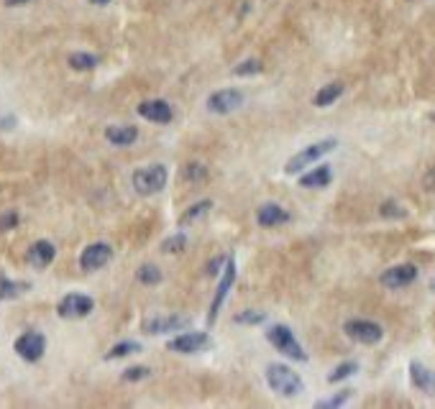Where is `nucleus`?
Listing matches in <instances>:
<instances>
[{
	"label": "nucleus",
	"instance_id": "11",
	"mask_svg": "<svg viewBox=\"0 0 435 409\" xmlns=\"http://www.w3.org/2000/svg\"><path fill=\"white\" fill-rule=\"evenodd\" d=\"M193 320L182 318V315H154V318H146L141 322V330L149 335H161V333H175V330H184L190 327Z\"/></svg>",
	"mask_w": 435,
	"mask_h": 409
},
{
	"label": "nucleus",
	"instance_id": "1",
	"mask_svg": "<svg viewBox=\"0 0 435 409\" xmlns=\"http://www.w3.org/2000/svg\"><path fill=\"white\" fill-rule=\"evenodd\" d=\"M267 384L272 392L279 394V397H287V399L300 397V394L305 392V381L300 379V374L292 371L290 366H285V363H269Z\"/></svg>",
	"mask_w": 435,
	"mask_h": 409
},
{
	"label": "nucleus",
	"instance_id": "9",
	"mask_svg": "<svg viewBox=\"0 0 435 409\" xmlns=\"http://www.w3.org/2000/svg\"><path fill=\"white\" fill-rule=\"evenodd\" d=\"M13 348H16V353L24 361L36 363V361L44 356V351H46V338H44L39 330H26L24 335L16 338V345H13Z\"/></svg>",
	"mask_w": 435,
	"mask_h": 409
},
{
	"label": "nucleus",
	"instance_id": "10",
	"mask_svg": "<svg viewBox=\"0 0 435 409\" xmlns=\"http://www.w3.org/2000/svg\"><path fill=\"white\" fill-rule=\"evenodd\" d=\"M243 105V92L236 87H226V90H215L208 98V110L215 116H228Z\"/></svg>",
	"mask_w": 435,
	"mask_h": 409
},
{
	"label": "nucleus",
	"instance_id": "2",
	"mask_svg": "<svg viewBox=\"0 0 435 409\" xmlns=\"http://www.w3.org/2000/svg\"><path fill=\"white\" fill-rule=\"evenodd\" d=\"M167 176L169 172L164 164H149V167L136 169L134 176H131V184L141 197H151V194H159L167 187Z\"/></svg>",
	"mask_w": 435,
	"mask_h": 409
},
{
	"label": "nucleus",
	"instance_id": "25",
	"mask_svg": "<svg viewBox=\"0 0 435 409\" xmlns=\"http://www.w3.org/2000/svg\"><path fill=\"white\" fill-rule=\"evenodd\" d=\"M141 351V345L136 340H123V343H116L108 353H105V361H116V358H126V356H134V353Z\"/></svg>",
	"mask_w": 435,
	"mask_h": 409
},
{
	"label": "nucleus",
	"instance_id": "37",
	"mask_svg": "<svg viewBox=\"0 0 435 409\" xmlns=\"http://www.w3.org/2000/svg\"><path fill=\"white\" fill-rule=\"evenodd\" d=\"M90 3H92V6H108L110 0H90Z\"/></svg>",
	"mask_w": 435,
	"mask_h": 409
},
{
	"label": "nucleus",
	"instance_id": "33",
	"mask_svg": "<svg viewBox=\"0 0 435 409\" xmlns=\"http://www.w3.org/2000/svg\"><path fill=\"white\" fill-rule=\"evenodd\" d=\"M149 374L151 371L146 366H131L123 371V379L126 381H143V379H149Z\"/></svg>",
	"mask_w": 435,
	"mask_h": 409
},
{
	"label": "nucleus",
	"instance_id": "36",
	"mask_svg": "<svg viewBox=\"0 0 435 409\" xmlns=\"http://www.w3.org/2000/svg\"><path fill=\"white\" fill-rule=\"evenodd\" d=\"M28 3H36V0H6L8 8H18V6H28Z\"/></svg>",
	"mask_w": 435,
	"mask_h": 409
},
{
	"label": "nucleus",
	"instance_id": "35",
	"mask_svg": "<svg viewBox=\"0 0 435 409\" xmlns=\"http://www.w3.org/2000/svg\"><path fill=\"white\" fill-rule=\"evenodd\" d=\"M226 259L228 256H215V259L208 264V276H218L220 271H223V266H226Z\"/></svg>",
	"mask_w": 435,
	"mask_h": 409
},
{
	"label": "nucleus",
	"instance_id": "7",
	"mask_svg": "<svg viewBox=\"0 0 435 409\" xmlns=\"http://www.w3.org/2000/svg\"><path fill=\"white\" fill-rule=\"evenodd\" d=\"M208 348H213V338H210L208 333H182L167 343V351L184 353V356L202 353V351H208Z\"/></svg>",
	"mask_w": 435,
	"mask_h": 409
},
{
	"label": "nucleus",
	"instance_id": "27",
	"mask_svg": "<svg viewBox=\"0 0 435 409\" xmlns=\"http://www.w3.org/2000/svg\"><path fill=\"white\" fill-rule=\"evenodd\" d=\"M136 279L146 287L159 284L161 282V269H157L154 264H143V266H139V271H136Z\"/></svg>",
	"mask_w": 435,
	"mask_h": 409
},
{
	"label": "nucleus",
	"instance_id": "17",
	"mask_svg": "<svg viewBox=\"0 0 435 409\" xmlns=\"http://www.w3.org/2000/svg\"><path fill=\"white\" fill-rule=\"evenodd\" d=\"M410 381L418 386L420 392L435 397V371H430L427 366H423L420 361H412L410 363Z\"/></svg>",
	"mask_w": 435,
	"mask_h": 409
},
{
	"label": "nucleus",
	"instance_id": "14",
	"mask_svg": "<svg viewBox=\"0 0 435 409\" xmlns=\"http://www.w3.org/2000/svg\"><path fill=\"white\" fill-rule=\"evenodd\" d=\"M136 113H139L143 120H151V123H159V125L172 123V118H175V110H172V105H169L167 100H143L139 102Z\"/></svg>",
	"mask_w": 435,
	"mask_h": 409
},
{
	"label": "nucleus",
	"instance_id": "26",
	"mask_svg": "<svg viewBox=\"0 0 435 409\" xmlns=\"http://www.w3.org/2000/svg\"><path fill=\"white\" fill-rule=\"evenodd\" d=\"M236 325H264L267 322V312L264 309H243L238 315H233Z\"/></svg>",
	"mask_w": 435,
	"mask_h": 409
},
{
	"label": "nucleus",
	"instance_id": "13",
	"mask_svg": "<svg viewBox=\"0 0 435 409\" xmlns=\"http://www.w3.org/2000/svg\"><path fill=\"white\" fill-rule=\"evenodd\" d=\"M110 261H113V248H110L108 243H90L80 253V266L85 271H98V269L108 266Z\"/></svg>",
	"mask_w": 435,
	"mask_h": 409
},
{
	"label": "nucleus",
	"instance_id": "5",
	"mask_svg": "<svg viewBox=\"0 0 435 409\" xmlns=\"http://www.w3.org/2000/svg\"><path fill=\"white\" fill-rule=\"evenodd\" d=\"M344 333L356 343H364V345H374L384 338V327L374 322V320H364V318H353L346 320Z\"/></svg>",
	"mask_w": 435,
	"mask_h": 409
},
{
	"label": "nucleus",
	"instance_id": "22",
	"mask_svg": "<svg viewBox=\"0 0 435 409\" xmlns=\"http://www.w3.org/2000/svg\"><path fill=\"white\" fill-rule=\"evenodd\" d=\"M28 289L31 284H26V282H13L8 276H0V300H16Z\"/></svg>",
	"mask_w": 435,
	"mask_h": 409
},
{
	"label": "nucleus",
	"instance_id": "30",
	"mask_svg": "<svg viewBox=\"0 0 435 409\" xmlns=\"http://www.w3.org/2000/svg\"><path fill=\"white\" fill-rule=\"evenodd\" d=\"M261 72H264V64H261L259 59H246V62H241L233 69L236 77H251V75H261Z\"/></svg>",
	"mask_w": 435,
	"mask_h": 409
},
{
	"label": "nucleus",
	"instance_id": "32",
	"mask_svg": "<svg viewBox=\"0 0 435 409\" xmlns=\"http://www.w3.org/2000/svg\"><path fill=\"white\" fill-rule=\"evenodd\" d=\"M379 212H382V217H407V210L402 208L400 202H394V200L382 202Z\"/></svg>",
	"mask_w": 435,
	"mask_h": 409
},
{
	"label": "nucleus",
	"instance_id": "21",
	"mask_svg": "<svg viewBox=\"0 0 435 409\" xmlns=\"http://www.w3.org/2000/svg\"><path fill=\"white\" fill-rule=\"evenodd\" d=\"M67 64L75 72H90V69H95L100 64V59L95 57V54H87V51H75V54H69Z\"/></svg>",
	"mask_w": 435,
	"mask_h": 409
},
{
	"label": "nucleus",
	"instance_id": "16",
	"mask_svg": "<svg viewBox=\"0 0 435 409\" xmlns=\"http://www.w3.org/2000/svg\"><path fill=\"white\" fill-rule=\"evenodd\" d=\"M290 220V212L285 208H279L276 202H264L256 212V223L261 228H276V226H285Z\"/></svg>",
	"mask_w": 435,
	"mask_h": 409
},
{
	"label": "nucleus",
	"instance_id": "18",
	"mask_svg": "<svg viewBox=\"0 0 435 409\" xmlns=\"http://www.w3.org/2000/svg\"><path fill=\"white\" fill-rule=\"evenodd\" d=\"M57 256V248L51 241H36L31 248H28V264L34 269H46Z\"/></svg>",
	"mask_w": 435,
	"mask_h": 409
},
{
	"label": "nucleus",
	"instance_id": "23",
	"mask_svg": "<svg viewBox=\"0 0 435 409\" xmlns=\"http://www.w3.org/2000/svg\"><path fill=\"white\" fill-rule=\"evenodd\" d=\"M210 208H213V200H202V202H195L193 208H187L179 215V226H190V223H195L197 217H202V215H208L210 212Z\"/></svg>",
	"mask_w": 435,
	"mask_h": 409
},
{
	"label": "nucleus",
	"instance_id": "20",
	"mask_svg": "<svg viewBox=\"0 0 435 409\" xmlns=\"http://www.w3.org/2000/svg\"><path fill=\"white\" fill-rule=\"evenodd\" d=\"M346 92V84L344 82H330V84H326V87H320L318 92H315V105L318 108H330L341 95Z\"/></svg>",
	"mask_w": 435,
	"mask_h": 409
},
{
	"label": "nucleus",
	"instance_id": "3",
	"mask_svg": "<svg viewBox=\"0 0 435 409\" xmlns=\"http://www.w3.org/2000/svg\"><path fill=\"white\" fill-rule=\"evenodd\" d=\"M338 146V141L335 138H323V141H315V143H310V146H305L302 151H297L292 159L287 161V167L285 172L287 174H300L305 167H312L315 161H320L326 154H330V151Z\"/></svg>",
	"mask_w": 435,
	"mask_h": 409
},
{
	"label": "nucleus",
	"instance_id": "15",
	"mask_svg": "<svg viewBox=\"0 0 435 409\" xmlns=\"http://www.w3.org/2000/svg\"><path fill=\"white\" fill-rule=\"evenodd\" d=\"M105 138H108L110 146H118V149H126V146H134L139 141V128L136 125H108L105 128Z\"/></svg>",
	"mask_w": 435,
	"mask_h": 409
},
{
	"label": "nucleus",
	"instance_id": "38",
	"mask_svg": "<svg viewBox=\"0 0 435 409\" xmlns=\"http://www.w3.org/2000/svg\"><path fill=\"white\" fill-rule=\"evenodd\" d=\"M430 289H435V279H433V284H430Z\"/></svg>",
	"mask_w": 435,
	"mask_h": 409
},
{
	"label": "nucleus",
	"instance_id": "34",
	"mask_svg": "<svg viewBox=\"0 0 435 409\" xmlns=\"http://www.w3.org/2000/svg\"><path fill=\"white\" fill-rule=\"evenodd\" d=\"M18 226V212L8 210V212H0V230H13Z\"/></svg>",
	"mask_w": 435,
	"mask_h": 409
},
{
	"label": "nucleus",
	"instance_id": "31",
	"mask_svg": "<svg viewBox=\"0 0 435 409\" xmlns=\"http://www.w3.org/2000/svg\"><path fill=\"white\" fill-rule=\"evenodd\" d=\"M184 246H187V235L177 233L161 243V251H164V253H179V251H184Z\"/></svg>",
	"mask_w": 435,
	"mask_h": 409
},
{
	"label": "nucleus",
	"instance_id": "6",
	"mask_svg": "<svg viewBox=\"0 0 435 409\" xmlns=\"http://www.w3.org/2000/svg\"><path fill=\"white\" fill-rule=\"evenodd\" d=\"M92 309H95V300L87 297V294H80V292H72L67 297H62L57 305V315L64 320H80V318H87Z\"/></svg>",
	"mask_w": 435,
	"mask_h": 409
},
{
	"label": "nucleus",
	"instance_id": "4",
	"mask_svg": "<svg viewBox=\"0 0 435 409\" xmlns=\"http://www.w3.org/2000/svg\"><path fill=\"white\" fill-rule=\"evenodd\" d=\"M267 340L272 343V345H274V348L282 353V356H287V358L308 361V353H305V348H302L300 340L294 338V333L287 325H272V327H269V330H267Z\"/></svg>",
	"mask_w": 435,
	"mask_h": 409
},
{
	"label": "nucleus",
	"instance_id": "12",
	"mask_svg": "<svg viewBox=\"0 0 435 409\" xmlns=\"http://www.w3.org/2000/svg\"><path fill=\"white\" fill-rule=\"evenodd\" d=\"M418 279V266L415 264H397V266L387 269L384 274L379 276L382 287L387 289H405Z\"/></svg>",
	"mask_w": 435,
	"mask_h": 409
},
{
	"label": "nucleus",
	"instance_id": "29",
	"mask_svg": "<svg viewBox=\"0 0 435 409\" xmlns=\"http://www.w3.org/2000/svg\"><path fill=\"white\" fill-rule=\"evenodd\" d=\"M348 399H351V389H344V392L333 394V397H328V399L315 401V407L318 409H338V407H344Z\"/></svg>",
	"mask_w": 435,
	"mask_h": 409
},
{
	"label": "nucleus",
	"instance_id": "28",
	"mask_svg": "<svg viewBox=\"0 0 435 409\" xmlns=\"http://www.w3.org/2000/svg\"><path fill=\"white\" fill-rule=\"evenodd\" d=\"M356 371H359V363H356V361H346V363L335 366L333 371L328 374V381H330V384H338V381H344V379L353 376Z\"/></svg>",
	"mask_w": 435,
	"mask_h": 409
},
{
	"label": "nucleus",
	"instance_id": "8",
	"mask_svg": "<svg viewBox=\"0 0 435 409\" xmlns=\"http://www.w3.org/2000/svg\"><path fill=\"white\" fill-rule=\"evenodd\" d=\"M236 282V259L233 256H228L226 259V266L220 271V284L215 289V297H213V305H210V315H208V322L213 325L220 315V307H223V302H226L228 292H231V287Z\"/></svg>",
	"mask_w": 435,
	"mask_h": 409
},
{
	"label": "nucleus",
	"instance_id": "19",
	"mask_svg": "<svg viewBox=\"0 0 435 409\" xmlns=\"http://www.w3.org/2000/svg\"><path fill=\"white\" fill-rule=\"evenodd\" d=\"M330 182H333V169L328 167V164H320L312 172H305L300 176V187H305V190H323Z\"/></svg>",
	"mask_w": 435,
	"mask_h": 409
},
{
	"label": "nucleus",
	"instance_id": "24",
	"mask_svg": "<svg viewBox=\"0 0 435 409\" xmlns=\"http://www.w3.org/2000/svg\"><path fill=\"white\" fill-rule=\"evenodd\" d=\"M182 179L190 184H202L208 179V167L200 164V161H190V164L182 169Z\"/></svg>",
	"mask_w": 435,
	"mask_h": 409
}]
</instances>
